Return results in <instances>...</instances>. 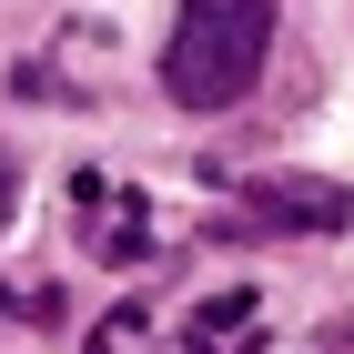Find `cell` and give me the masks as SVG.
<instances>
[{
  "label": "cell",
  "instance_id": "cell-2",
  "mask_svg": "<svg viewBox=\"0 0 354 354\" xmlns=\"http://www.w3.org/2000/svg\"><path fill=\"white\" fill-rule=\"evenodd\" d=\"M243 213L263 223V233H344V183H324V172H253L243 183Z\"/></svg>",
  "mask_w": 354,
  "mask_h": 354
},
{
  "label": "cell",
  "instance_id": "cell-1",
  "mask_svg": "<svg viewBox=\"0 0 354 354\" xmlns=\"http://www.w3.org/2000/svg\"><path fill=\"white\" fill-rule=\"evenodd\" d=\"M263 51H273V0H183L172 51H162V91L183 111H223L253 91Z\"/></svg>",
  "mask_w": 354,
  "mask_h": 354
},
{
  "label": "cell",
  "instance_id": "cell-4",
  "mask_svg": "<svg viewBox=\"0 0 354 354\" xmlns=\"http://www.w3.org/2000/svg\"><path fill=\"white\" fill-rule=\"evenodd\" d=\"M253 334H263V294H243V283L183 314V344L192 354H253Z\"/></svg>",
  "mask_w": 354,
  "mask_h": 354
},
{
  "label": "cell",
  "instance_id": "cell-5",
  "mask_svg": "<svg viewBox=\"0 0 354 354\" xmlns=\"http://www.w3.org/2000/svg\"><path fill=\"white\" fill-rule=\"evenodd\" d=\"M21 213V162H0V223Z\"/></svg>",
  "mask_w": 354,
  "mask_h": 354
},
{
  "label": "cell",
  "instance_id": "cell-3",
  "mask_svg": "<svg viewBox=\"0 0 354 354\" xmlns=\"http://www.w3.org/2000/svg\"><path fill=\"white\" fill-rule=\"evenodd\" d=\"M71 203H82V233L102 263H152V213H142L132 183H111V172H71Z\"/></svg>",
  "mask_w": 354,
  "mask_h": 354
}]
</instances>
